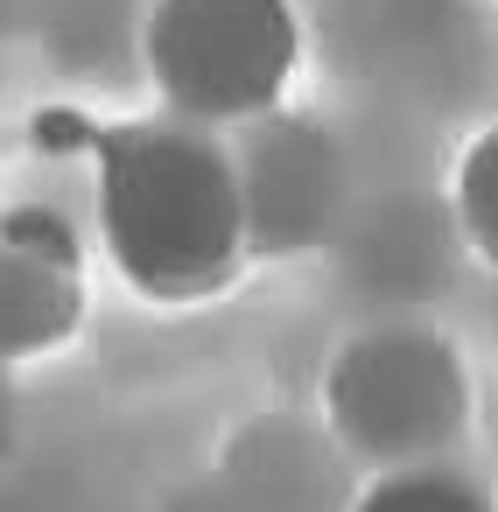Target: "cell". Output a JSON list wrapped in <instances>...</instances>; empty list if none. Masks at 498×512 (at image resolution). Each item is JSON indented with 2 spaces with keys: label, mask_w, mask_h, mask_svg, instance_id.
Wrapping results in <instances>:
<instances>
[{
  "label": "cell",
  "mask_w": 498,
  "mask_h": 512,
  "mask_svg": "<svg viewBox=\"0 0 498 512\" xmlns=\"http://www.w3.org/2000/svg\"><path fill=\"white\" fill-rule=\"evenodd\" d=\"M99 190V246L141 302H211L239 281L253 232L239 155L211 127L183 120H113L78 134Z\"/></svg>",
  "instance_id": "obj_1"
},
{
  "label": "cell",
  "mask_w": 498,
  "mask_h": 512,
  "mask_svg": "<svg viewBox=\"0 0 498 512\" xmlns=\"http://www.w3.org/2000/svg\"><path fill=\"white\" fill-rule=\"evenodd\" d=\"M141 64L183 127H260L302 71L295 0H155Z\"/></svg>",
  "instance_id": "obj_2"
},
{
  "label": "cell",
  "mask_w": 498,
  "mask_h": 512,
  "mask_svg": "<svg viewBox=\"0 0 498 512\" xmlns=\"http://www.w3.org/2000/svg\"><path fill=\"white\" fill-rule=\"evenodd\" d=\"M323 421L372 470L449 463V449L470 435V372L449 337L414 323H379L330 358Z\"/></svg>",
  "instance_id": "obj_3"
},
{
  "label": "cell",
  "mask_w": 498,
  "mask_h": 512,
  "mask_svg": "<svg viewBox=\"0 0 498 512\" xmlns=\"http://www.w3.org/2000/svg\"><path fill=\"white\" fill-rule=\"evenodd\" d=\"M85 239L57 204L0 211V358H50L85 323Z\"/></svg>",
  "instance_id": "obj_4"
},
{
  "label": "cell",
  "mask_w": 498,
  "mask_h": 512,
  "mask_svg": "<svg viewBox=\"0 0 498 512\" xmlns=\"http://www.w3.org/2000/svg\"><path fill=\"white\" fill-rule=\"evenodd\" d=\"M358 512H498V498L449 463H407V470H379Z\"/></svg>",
  "instance_id": "obj_5"
},
{
  "label": "cell",
  "mask_w": 498,
  "mask_h": 512,
  "mask_svg": "<svg viewBox=\"0 0 498 512\" xmlns=\"http://www.w3.org/2000/svg\"><path fill=\"white\" fill-rule=\"evenodd\" d=\"M456 232L484 267H498V127H484L456 162Z\"/></svg>",
  "instance_id": "obj_6"
}]
</instances>
